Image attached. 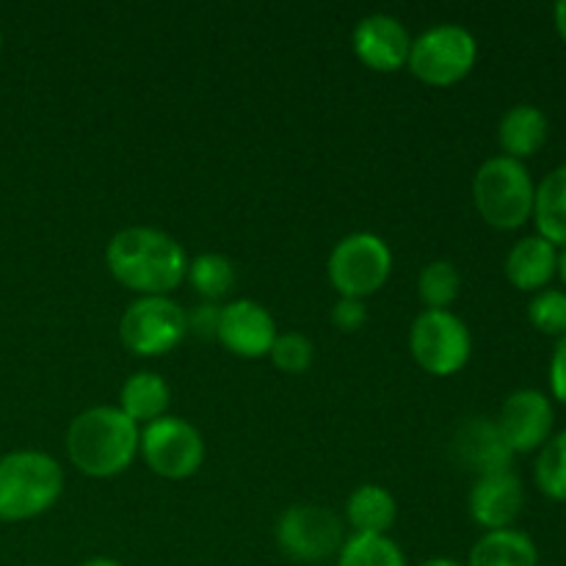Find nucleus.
Listing matches in <instances>:
<instances>
[{"mask_svg":"<svg viewBox=\"0 0 566 566\" xmlns=\"http://www.w3.org/2000/svg\"><path fill=\"white\" fill-rule=\"evenodd\" d=\"M105 263L114 280L138 296H169L188 271L186 249L153 227H127L111 238Z\"/></svg>","mask_w":566,"mask_h":566,"instance_id":"f257e3e1","label":"nucleus"},{"mask_svg":"<svg viewBox=\"0 0 566 566\" xmlns=\"http://www.w3.org/2000/svg\"><path fill=\"white\" fill-rule=\"evenodd\" d=\"M142 429L119 407H94L77 415L66 431V453L81 473L114 479L138 453Z\"/></svg>","mask_w":566,"mask_h":566,"instance_id":"f03ea898","label":"nucleus"},{"mask_svg":"<svg viewBox=\"0 0 566 566\" xmlns=\"http://www.w3.org/2000/svg\"><path fill=\"white\" fill-rule=\"evenodd\" d=\"M64 492V470L42 451H14L0 457V523L39 517Z\"/></svg>","mask_w":566,"mask_h":566,"instance_id":"7ed1b4c3","label":"nucleus"},{"mask_svg":"<svg viewBox=\"0 0 566 566\" xmlns=\"http://www.w3.org/2000/svg\"><path fill=\"white\" fill-rule=\"evenodd\" d=\"M534 197L536 186L523 160L495 155L475 171V208L495 230H520L534 216Z\"/></svg>","mask_w":566,"mask_h":566,"instance_id":"20e7f679","label":"nucleus"},{"mask_svg":"<svg viewBox=\"0 0 566 566\" xmlns=\"http://www.w3.org/2000/svg\"><path fill=\"white\" fill-rule=\"evenodd\" d=\"M479 61V42L462 25H434L412 39L409 50V72L429 86L448 88L464 81Z\"/></svg>","mask_w":566,"mask_h":566,"instance_id":"39448f33","label":"nucleus"},{"mask_svg":"<svg viewBox=\"0 0 566 566\" xmlns=\"http://www.w3.org/2000/svg\"><path fill=\"white\" fill-rule=\"evenodd\" d=\"M329 282L340 298H359L379 293L392 274V252L374 232H354L337 241L329 254Z\"/></svg>","mask_w":566,"mask_h":566,"instance_id":"423d86ee","label":"nucleus"},{"mask_svg":"<svg viewBox=\"0 0 566 566\" xmlns=\"http://www.w3.org/2000/svg\"><path fill=\"white\" fill-rule=\"evenodd\" d=\"M409 352L431 376H453L468 365L473 337L451 310H423L409 329Z\"/></svg>","mask_w":566,"mask_h":566,"instance_id":"0eeeda50","label":"nucleus"},{"mask_svg":"<svg viewBox=\"0 0 566 566\" xmlns=\"http://www.w3.org/2000/svg\"><path fill=\"white\" fill-rule=\"evenodd\" d=\"M188 335L186 310L169 296H142L119 321L122 346L136 357H164Z\"/></svg>","mask_w":566,"mask_h":566,"instance_id":"6e6552de","label":"nucleus"},{"mask_svg":"<svg viewBox=\"0 0 566 566\" xmlns=\"http://www.w3.org/2000/svg\"><path fill=\"white\" fill-rule=\"evenodd\" d=\"M138 453L160 479L182 481L191 479L202 468L205 442L202 434L188 420L166 415V418L144 426Z\"/></svg>","mask_w":566,"mask_h":566,"instance_id":"1a4fd4ad","label":"nucleus"},{"mask_svg":"<svg viewBox=\"0 0 566 566\" xmlns=\"http://www.w3.org/2000/svg\"><path fill=\"white\" fill-rule=\"evenodd\" d=\"M276 545L287 558L298 564H321L337 556L346 542L343 523L329 509L298 503L276 520Z\"/></svg>","mask_w":566,"mask_h":566,"instance_id":"9d476101","label":"nucleus"},{"mask_svg":"<svg viewBox=\"0 0 566 566\" xmlns=\"http://www.w3.org/2000/svg\"><path fill=\"white\" fill-rule=\"evenodd\" d=\"M495 423L512 453H531L542 451L553 437L556 412L542 390H517L506 398Z\"/></svg>","mask_w":566,"mask_h":566,"instance_id":"9b49d317","label":"nucleus"},{"mask_svg":"<svg viewBox=\"0 0 566 566\" xmlns=\"http://www.w3.org/2000/svg\"><path fill=\"white\" fill-rule=\"evenodd\" d=\"M276 335H280V332H276L274 318H271V313L263 304L252 302V298H238V302H230L227 307H221L216 340H219L227 352L235 354V357H269Z\"/></svg>","mask_w":566,"mask_h":566,"instance_id":"f8f14e48","label":"nucleus"},{"mask_svg":"<svg viewBox=\"0 0 566 566\" xmlns=\"http://www.w3.org/2000/svg\"><path fill=\"white\" fill-rule=\"evenodd\" d=\"M354 53L368 70L398 72L407 66L412 36L407 25L390 14H368L354 28Z\"/></svg>","mask_w":566,"mask_h":566,"instance_id":"ddd939ff","label":"nucleus"},{"mask_svg":"<svg viewBox=\"0 0 566 566\" xmlns=\"http://www.w3.org/2000/svg\"><path fill=\"white\" fill-rule=\"evenodd\" d=\"M525 506L523 481L514 470L479 475L470 490V514L486 531H506L517 523Z\"/></svg>","mask_w":566,"mask_h":566,"instance_id":"4468645a","label":"nucleus"},{"mask_svg":"<svg viewBox=\"0 0 566 566\" xmlns=\"http://www.w3.org/2000/svg\"><path fill=\"white\" fill-rule=\"evenodd\" d=\"M453 453H457L459 464L479 475L503 473L512 470V448L503 440L501 429L495 420L490 418H470L459 426L457 437H453Z\"/></svg>","mask_w":566,"mask_h":566,"instance_id":"2eb2a0df","label":"nucleus"},{"mask_svg":"<svg viewBox=\"0 0 566 566\" xmlns=\"http://www.w3.org/2000/svg\"><path fill=\"white\" fill-rule=\"evenodd\" d=\"M558 271V249L542 235H528L512 247L506 258V280L517 291L539 293Z\"/></svg>","mask_w":566,"mask_h":566,"instance_id":"dca6fc26","label":"nucleus"},{"mask_svg":"<svg viewBox=\"0 0 566 566\" xmlns=\"http://www.w3.org/2000/svg\"><path fill=\"white\" fill-rule=\"evenodd\" d=\"M547 116L545 111L531 103H520L503 114L497 125V142H501L506 158L525 160L539 153L547 142Z\"/></svg>","mask_w":566,"mask_h":566,"instance_id":"f3484780","label":"nucleus"},{"mask_svg":"<svg viewBox=\"0 0 566 566\" xmlns=\"http://www.w3.org/2000/svg\"><path fill=\"white\" fill-rule=\"evenodd\" d=\"M346 517L354 534L387 536L398 517V506L392 492H387L379 484H363L352 492L346 503Z\"/></svg>","mask_w":566,"mask_h":566,"instance_id":"a211bd4d","label":"nucleus"},{"mask_svg":"<svg viewBox=\"0 0 566 566\" xmlns=\"http://www.w3.org/2000/svg\"><path fill=\"white\" fill-rule=\"evenodd\" d=\"M468 566H539V553L523 531H486L470 551Z\"/></svg>","mask_w":566,"mask_h":566,"instance_id":"6ab92c4d","label":"nucleus"},{"mask_svg":"<svg viewBox=\"0 0 566 566\" xmlns=\"http://www.w3.org/2000/svg\"><path fill=\"white\" fill-rule=\"evenodd\" d=\"M169 401L171 390L166 379H160L158 374H149V370L130 376L119 392V409L133 423H155V420L166 418Z\"/></svg>","mask_w":566,"mask_h":566,"instance_id":"aec40b11","label":"nucleus"},{"mask_svg":"<svg viewBox=\"0 0 566 566\" xmlns=\"http://www.w3.org/2000/svg\"><path fill=\"white\" fill-rule=\"evenodd\" d=\"M536 230L553 247H566V164L553 169L536 186L534 197Z\"/></svg>","mask_w":566,"mask_h":566,"instance_id":"412c9836","label":"nucleus"},{"mask_svg":"<svg viewBox=\"0 0 566 566\" xmlns=\"http://www.w3.org/2000/svg\"><path fill=\"white\" fill-rule=\"evenodd\" d=\"M186 276L188 282H191L193 291H197L205 302L216 304L219 298H224L227 293L232 291V285H235V265H232V260L224 258V254L208 252L199 254V258H193L191 263H188Z\"/></svg>","mask_w":566,"mask_h":566,"instance_id":"4be33fe9","label":"nucleus"},{"mask_svg":"<svg viewBox=\"0 0 566 566\" xmlns=\"http://www.w3.org/2000/svg\"><path fill=\"white\" fill-rule=\"evenodd\" d=\"M337 566H407V558L390 536L354 534L343 542Z\"/></svg>","mask_w":566,"mask_h":566,"instance_id":"5701e85b","label":"nucleus"},{"mask_svg":"<svg viewBox=\"0 0 566 566\" xmlns=\"http://www.w3.org/2000/svg\"><path fill=\"white\" fill-rule=\"evenodd\" d=\"M462 291V276L451 260H434L420 271L418 293L426 310H448L459 298Z\"/></svg>","mask_w":566,"mask_h":566,"instance_id":"b1692460","label":"nucleus"},{"mask_svg":"<svg viewBox=\"0 0 566 566\" xmlns=\"http://www.w3.org/2000/svg\"><path fill=\"white\" fill-rule=\"evenodd\" d=\"M534 479L542 495H547L551 501H566V429L553 434L542 446L534 468Z\"/></svg>","mask_w":566,"mask_h":566,"instance_id":"393cba45","label":"nucleus"},{"mask_svg":"<svg viewBox=\"0 0 566 566\" xmlns=\"http://www.w3.org/2000/svg\"><path fill=\"white\" fill-rule=\"evenodd\" d=\"M528 321L551 337L566 335V291L558 287H545L536 293L528 304Z\"/></svg>","mask_w":566,"mask_h":566,"instance_id":"a878e982","label":"nucleus"},{"mask_svg":"<svg viewBox=\"0 0 566 566\" xmlns=\"http://www.w3.org/2000/svg\"><path fill=\"white\" fill-rule=\"evenodd\" d=\"M269 357L271 363H274V368H280L282 374L296 376L304 374V370L313 365L315 348L313 343H310V337L298 335V332H282V335H276Z\"/></svg>","mask_w":566,"mask_h":566,"instance_id":"bb28decb","label":"nucleus"},{"mask_svg":"<svg viewBox=\"0 0 566 566\" xmlns=\"http://www.w3.org/2000/svg\"><path fill=\"white\" fill-rule=\"evenodd\" d=\"M332 324L340 332H346V335H354V332H359L368 324V307L359 298H340L335 310H332Z\"/></svg>","mask_w":566,"mask_h":566,"instance_id":"cd10ccee","label":"nucleus"},{"mask_svg":"<svg viewBox=\"0 0 566 566\" xmlns=\"http://www.w3.org/2000/svg\"><path fill=\"white\" fill-rule=\"evenodd\" d=\"M219 315L221 307H216V304H199V307H193V313H186L188 332H193V335L202 337V340H210V337H216V332H219Z\"/></svg>","mask_w":566,"mask_h":566,"instance_id":"c85d7f7f","label":"nucleus"},{"mask_svg":"<svg viewBox=\"0 0 566 566\" xmlns=\"http://www.w3.org/2000/svg\"><path fill=\"white\" fill-rule=\"evenodd\" d=\"M551 390L553 398L566 407V335L558 337L551 359Z\"/></svg>","mask_w":566,"mask_h":566,"instance_id":"c756f323","label":"nucleus"},{"mask_svg":"<svg viewBox=\"0 0 566 566\" xmlns=\"http://www.w3.org/2000/svg\"><path fill=\"white\" fill-rule=\"evenodd\" d=\"M553 17H556L558 36H562L564 44H566V0H562V3H556V9H553Z\"/></svg>","mask_w":566,"mask_h":566,"instance_id":"7c9ffc66","label":"nucleus"},{"mask_svg":"<svg viewBox=\"0 0 566 566\" xmlns=\"http://www.w3.org/2000/svg\"><path fill=\"white\" fill-rule=\"evenodd\" d=\"M81 566H122V564H119V562H114V558L97 556V558H88V562H83Z\"/></svg>","mask_w":566,"mask_h":566,"instance_id":"2f4dec72","label":"nucleus"},{"mask_svg":"<svg viewBox=\"0 0 566 566\" xmlns=\"http://www.w3.org/2000/svg\"><path fill=\"white\" fill-rule=\"evenodd\" d=\"M420 566H464V564L453 562V558H429V562H423Z\"/></svg>","mask_w":566,"mask_h":566,"instance_id":"473e14b6","label":"nucleus"},{"mask_svg":"<svg viewBox=\"0 0 566 566\" xmlns=\"http://www.w3.org/2000/svg\"><path fill=\"white\" fill-rule=\"evenodd\" d=\"M558 276H562V282L566 285V247H564V252H558V271H556Z\"/></svg>","mask_w":566,"mask_h":566,"instance_id":"72a5a7b5","label":"nucleus"},{"mask_svg":"<svg viewBox=\"0 0 566 566\" xmlns=\"http://www.w3.org/2000/svg\"><path fill=\"white\" fill-rule=\"evenodd\" d=\"M33 566H44V564H33Z\"/></svg>","mask_w":566,"mask_h":566,"instance_id":"f704fd0d","label":"nucleus"},{"mask_svg":"<svg viewBox=\"0 0 566 566\" xmlns=\"http://www.w3.org/2000/svg\"><path fill=\"white\" fill-rule=\"evenodd\" d=\"M0 42H3V36H0Z\"/></svg>","mask_w":566,"mask_h":566,"instance_id":"c9c22d12","label":"nucleus"}]
</instances>
